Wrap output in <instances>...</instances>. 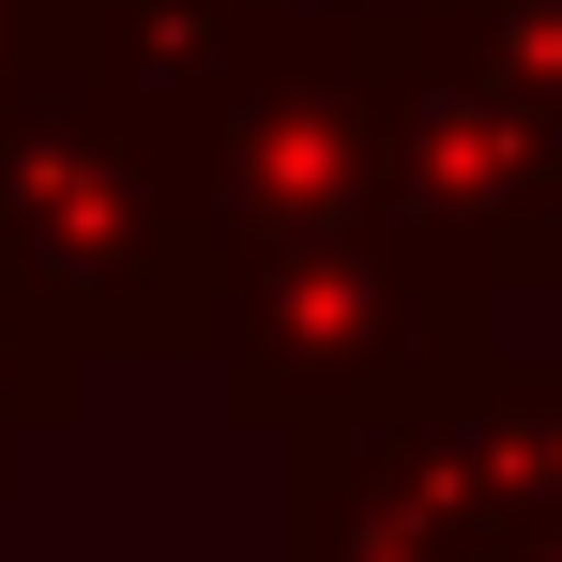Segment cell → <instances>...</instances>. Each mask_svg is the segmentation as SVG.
<instances>
[{
  "mask_svg": "<svg viewBox=\"0 0 562 562\" xmlns=\"http://www.w3.org/2000/svg\"><path fill=\"white\" fill-rule=\"evenodd\" d=\"M380 61V213L426 274H457L502 319L562 304V92L502 61L471 0L366 15Z\"/></svg>",
  "mask_w": 562,
  "mask_h": 562,
  "instance_id": "obj_1",
  "label": "cell"
},
{
  "mask_svg": "<svg viewBox=\"0 0 562 562\" xmlns=\"http://www.w3.org/2000/svg\"><path fill=\"white\" fill-rule=\"evenodd\" d=\"M0 259L61 304L92 366H183L213 335V213L168 153H137L92 92L0 61Z\"/></svg>",
  "mask_w": 562,
  "mask_h": 562,
  "instance_id": "obj_2",
  "label": "cell"
},
{
  "mask_svg": "<svg viewBox=\"0 0 562 562\" xmlns=\"http://www.w3.org/2000/svg\"><path fill=\"white\" fill-rule=\"evenodd\" d=\"M517 319L471 304L457 274H426L395 244V213L335 228V244H289V259H244L213 289V411L244 441H304V426H380V411H426L457 395Z\"/></svg>",
  "mask_w": 562,
  "mask_h": 562,
  "instance_id": "obj_3",
  "label": "cell"
},
{
  "mask_svg": "<svg viewBox=\"0 0 562 562\" xmlns=\"http://www.w3.org/2000/svg\"><path fill=\"white\" fill-rule=\"evenodd\" d=\"M380 213V61L366 15L335 0H274L244 77H228V122H213V274L244 259H289V244H335Z\"/></svg>",
  "mask_w": 562,
  "mask_h": 562,
  "instance_id": "obj_4",
  "label": "cell"
},
{
  "mask_svg": "<svg viewBox=\"0 0 562 562\" xmlns=\"http://www.w3.org/2000/svg\"><path fill=\"white\" fill-rule=\"evenodd\" d=\"M274 0H0V61L15 77H61L92 92L137 153H168L213 213V122H228V77L259 46Z\"/></svg>",
  "mask_w": 562,
  "mask_h": 562,
  "instance_id": "obj_5",
  "label": "cell"
},
{
  "mask_svg": "<svg viewBox=\"0 0 562 562\" xmlns=\"http://www.w3.org/2000/svg\"><path fill=\"white\" fill-rule=\"evenodd\" d=\"M274 457H289L274 562H471L486 548L457 517V486H441V457H426L411 411H380V426H304Z\"/></svg>",
  "mask_w": 562,
  "mask_h": 562,
  "instance_id": "obj_6",
  "label": "cell"
},
{
  "mask_svg": "<svg viewBox=\"0 0 562 562\" xmlns=\"http://www.w3.org/2000/svg\"><path fill=\"white\" fill-rule=\"evenodd\" d=\"M426 426V457L457 486L471 532H502V517H562V350L548 335H502L457 395H426L411 411Z\"/></svg>",
  "mask_w": 562,
  "mask_h": 562,
  "instance_id": "obj_7",
  "label": "cell"
},
{
  "mask_svg": "<svg viewBox=\"0 0 562 562\" xmlns=\"http://www.w3.org/2000/svg\"><path fill=\"white\" fill-rule=\"evenodd\" d=\"M77 411H92V350L61 335V304H46V289L0 259V486L46 457Z\"/></svg>",
  "mask_w": 562,
  "mask_h": 562,
  "instance_id": "obj_8",
  "label": "cell"
},
{
  "mask_svg": "<svg viewBox=\"0 0 562 562\" xmlns=\"http://www.w3.org/2000/svg\"><path fill=\"white\" fill-rule=\"evenodd\" d=\"M471 15L502 31V61H517V77H548V92H562V0H471Z\"/></svg>",
  "mask_w": 562,
  "mask_h": 562,
  "instance_id": "obj_9",
  "label": "cell"
},
{
  "mask_svg": "<svg viewBox=\"0 0 562 562\" xmlns=\"http://www.w3.org/2000/svg\"><path fill=\"white\" fill-rule=\"evenodd\" d=\"M471 562H562V517H502V532H486Z\"/></svg>",
  "mask_w": 562,
  "mask_h": 562,
  "instance_id": "obj_10",
  "label": "cell"
},
{
  "mask_svg": "<svg viewBox=\"0 0 562 562\" xmlns=\"http://www.w3.org/2000/svg\"><path fill=\"white\" fill-rule=\"evenodd\" d=\"M335 15H395V0H335Z\"/></svg>",
  "mask_w": 562,
  "mask_h": 562,
  "instance_id": "obj_11",
  "label": "cell"
},
{
  "mask_svg": "<svg viewBox=\"0 0 562 562\" xmlns=\"http://www.w3.org/2000/svg\"><path fill=\"white\" fill-rule=\"evenodd\" d=\"M548 350H562V304H548Z\"/></svg>",
  "mask_w": 562,
  "mask_h": 562,
  "instance_id": "obj_12",
  "label": "cell"
}]
</instances>
